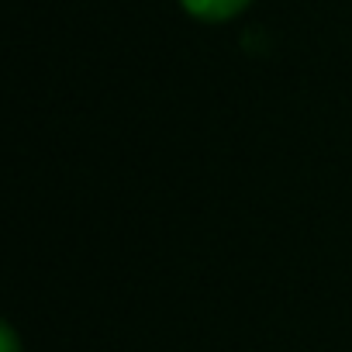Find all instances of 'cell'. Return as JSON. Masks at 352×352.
<instances>
[{
    "label": "cell",
    "instance_id": "1",
    "mask_svg": "<svg viewBox=\"0 0 352 352\" xmlns=\"http://www.w3.org/2000/svg\"><path fill=\"white\" fill-rule=\"evenodd\" d=\"M180 4L187 8V14H194L201 21H228L249 4V0H180Z\"/></svg>",
    "mask_w": 352,
    "mask_h": 352
},
{
    "label": "cell",
    "instance_id": "2",
    "mask_svg": "<svg viewBox=\"0 0 352 352\" xmlns=\"http://www.w3.org/2000/svg\"><path fill=\"white\" fill-rule=\"evenodd\" d=\"M4 352H18V338H14L11 324H4Z\"/></svg>",
    "mask_w": 352,
    "mask_h": 352
}]
</instances>
